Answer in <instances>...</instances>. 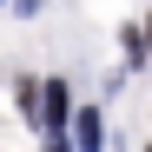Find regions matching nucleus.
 <instances>
[{
	"label": "nucleus",
	"instance_id": "1",
	"mask_svg": "<svg viewBox=\"0 0 152 152\" xmlns=\"http://www.w3.org/2000/svg\"><path fill=\"white\" fill-rule=\"evenodd\" d=\"M33 99H40V106H33V119L60 132V126H66V113H73V99H66V80H46V86H40Z\"/></svg>",
	"mask_w": 152,
	"mask_h": 152
},
{
	"label": "nucleus",
	"instance_id": "3",
	"mask_svg": "<svg viewBox=\"0 0 152 152\" xmlns=\"http://www.w3.org/2000/svg\"><path fill=\"white\" fill-rule=\"evenodd\" d=\"M46 152H73V145H66V139H46Z\"/></svg>",
	"mask_w": 152,
	"mask_h": 152
},
{
	"label": "nucleus",
	"instance_id": "2",
	"mask_svg": "<svg viewBox=\"0 0 152 152\" xmlns=\"http://www.w3.org/2000/svg\"><path fill=\"white\" fill-rule=\"evenodd\" d=\"M73 132H80V152H99V132H106V126H99V113L86 106V113H73Z\"/></svg>",
	"mask_w": 152,
	"mask_h": 152
}]
</instances>
